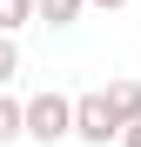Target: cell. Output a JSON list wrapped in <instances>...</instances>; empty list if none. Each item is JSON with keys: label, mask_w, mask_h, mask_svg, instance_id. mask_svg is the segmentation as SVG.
I'll use <instances>...</instances> for the list:
<instances>
[{"label": "cell", "mask_w": 141, "mask_h": 147, "mask_svg": "<svg viewBox=\"0 0 141 147\" xmlns=\"http://www.w3.org/2000/svg\"><path fill=\"white\" fill-rule=\"evenodd\" d=\"M67 134H74V100H67V94H34V100H27V140L54 147Z\"/></svg>", "instance_id": "1"}, {"label": "cell", "mask_w": 141, "mask_h": 147, "mask_svg": "<svg viewBox=\"0 0 141 147\" xmlns=\"http://www.w3.org/2000/svg\"><path fill=\"white\" fill-rule=\"evenodd\" d=\"M74 140H87V147L121 140V120H114L108 94H81V100H74Z\"/></svg>", "instance_id": "2"}, {"label": "cell", "mask_w": 141, "mask_h": 147, "mask_svg": "<svg viewBox=\"0 0 141 147\" xmlns=\"http://www.w3.org/2000/svg\"><path fill=\"white\" fill-rule=\"evenodd\" d=\"M108 107H114L121 127H128V120H141V80H114V87H108Z\"/></svg>", "instance_id": "3"}, {"label": "cell", "mask_w": 141, "mask_h": 147, "mask_svg": "<svg viewBox=\"0 0 141 147\" xmlns=\"http://www.w3.org/2000/svg\"><path fill=\"white\" fill-rule=\"evenodd\" d=\"M87 0H34V20H47V27H74Z\"/></svg>", "instance_id": "4"}, {"label": "cell", "mask_w": 141, "mask_h": 147, "mask_svg": "<svg viewBox=\"0 0 141 147\" xmlns=\"http://www.w3.org/2000/svg\"><path fill=\"white\" fill-rule=\"evenodd\" d=\"M27 134V100H14V94H0V147Z\"/></svg>", "instance_id": "5"}, {"label": "cell", "mask_w": 141, "mask_h": 147, "mask_svg": "<svg viewBox=\"0 0 141 147\" xmlns=\"http://www.w3.org/2000/svg\"><path fill=\"white\" fill-rule=\"evenodd\" d=\"M34 20V0H0V34H20Z\"/></svg>", "instance_id": "6"}, {"label": "cell", "mask_w": 141, "mask_h": 147, "mask_svg": "<svg viewBox=\"0 0 141 147\" xmlns=\"http://www.w3.org/2000/svg\"><path fill=\"white\" fill-rule=\"evenodd\" d=\"M20 74V47H14V34H0V87H7Z\"/></svg>", "instance_id": "7"}, {"label": "cell", "mask_w": 141, "mask_h": 147, "mask_svg": "<svg viewBox=\"0 0 141 147\" xmlns=\"http://www.w3.org/2000/svg\"><path fill=\"white\" fill-rule=\"evenodd\" d=\"M121 147H141V120H128V127H121Z\"/></svg>", "instance_id": "8"}, {"label": "cell", "mask_w": 141, "mask_h": 147, "mask_svg": "<svg viewBox=\"0 0 141 147\" xmlns=\"http://www.w3.org/2000/svg\"><path fill=\"white\" fill-rule=\"evenodd\" d=\"M87 7H128V0H87Z\"/></svg>", "instance_id": "9"}]
</instances>
